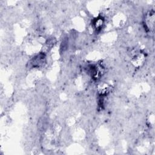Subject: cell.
Returning a JSON list of instances; mask_svg holds the SVG:
<instances>
[{
	"instance_id": "obj_1",
	"label": "cell",
	"mask_w": 155,
	"mask_h": 155,
	"mask_svg": "<svg viewBox=\"0 0 155 155\" xmlns=\"http://www.w3.org/2000/svg\"><path fill=\"white\" fill-rule=\"evenodd\" d=\"M154 24V13L153 11L148 12L145 16L143 25L147 30L151 31L153 30Z\"/></svg>"
},
{
	"instance_id": "obj_2",
	"label": "cell",
	"mask_w": 155,
	"mask_h": 155,
	"mask_svg": "<svg viewBox=\"0 0 155 155\" xmlns=\"http://www.w3.org/2000/svg\"><path fill=\"white\" fill-rule=\"evenodd\" d=\"M45 61V54L43 53H40L35 57H33L30 62V65L33 68H39L43 65Z\"/></svg>"
},
{
	"instance_id": "obj_3",
	"label": "cell",
	"mask_w": 155,
	"mask_h": 155,
	"mask_svg": "<svg viewBox=\"0 0 155 155\" xmlns=\"http://www.w3.org/2000/svg\"><path fill=\"white\" fill-rule=\"evenodd\" d=\"M102 67L97 65H91L88 67V72L91 77L94 79H97L102 74Z\"/></svg>"
},
{
	"instance_id": "obj_4",
	"label": "cell",
	"mask_w": 155,
	"mask_h": 155,
	"mask_svg": "<svg viewBox=\"0 0 155 155\" xmlns=\"http://www.w3.org/2000/svg\"><path fill=\"white\" fill-rule=\"evenodd\" d=\"M104 24V19L102 17L96 18L93 22V25L96 30H100Z\"/></svg>"
}]
</instances>
